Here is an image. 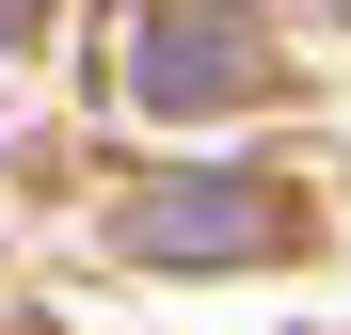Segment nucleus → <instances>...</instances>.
<instances>
[{
    "label": "nucleus",
    "instance_id": "nucleus-2",
    "mask_svg": "<svg viewBox=\"0 0 351 335\" xmlns=\"http://www.w3.org/2000/svg\"><path fill=\"white\" fill-rule=\"evenodd\" d=\"M271 192L256 176H160L144 208H128V256H160V271H240V256H271Z\"/></svg>",
    "mask_w": 351,
    "mask_h": 335
},
{
    "label": "nucleus",
    "instance_id": "nucleus-1",
    "mask_svg": "<svg viewBox=\"0 0 351 335\" xmlns=\"http://www.w3.org/2000/svg\"><path fill=\"white\" fill-rule=\"evenodd\" d=\"M271 80V32L240 16V0H144L128 16V96L144 112H223Z\"/></svg>",
    "mask_w": 351,
    "mask_h": 335
}]
</instances>
